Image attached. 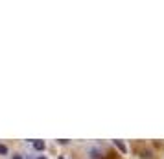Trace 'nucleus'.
<instances>
[{"label": "nucleus", "instance_id": "obj_1", "mask_svg": "<svg viewBox=\"0 0 164 159\" xmlns=\"http://www.w3.org/2000/svg\"><path fill=\"white\" fill-rule=\"evenodd\" d=\"M31 143H33V148H35V150L37 152H42V150H45V148H46V144H45V141H31Z\"/></svg>", "mask_w": 164, "mask_h": 159}, {"label": "nucleus", "instance_id": "obj_2", "mask_svg": "<svg viewBox=\"0 0 164 159\" xmlns=\"http://www.w3.org/2000/svg\"><path fill=\"white\" fill-rule=\"evenodd\" d=\"M114 144H116V148H118V150L122 152V154H125V152H127V148H125V144H124L122 141H114Z\"/></svg>", "mask_w": 164, "mask_h": 159}, {"label": "nucleus", "instance_id": "obj_3", "mask_svg": "<svg viewBox=\"0 0 164 159\" xmlns=\"http://www.w3.org/2000/svg\"><path fill=\"white\" fill-rule=\"evenodd\" d=\"M7 154V146L6 144H0V155H6Z\"/></svg>", "mask_w": 164, "mask_h": 159}, {"label": "nucleus", "instance_id": "obj_4", "mask_svg": "<svg viewBox=\"0 0 164 159\" xmlns=\"http://www.w3.org/2000/svg\"><path fill=\"white\" fill-rule=\"evenodd\" d=\"M91 155H92L94 159H100V157H102V154L98 152V150H91Z\"/></svg>", "mask_w": 164, "mask_h": 159}, {"label": "nucleus", "instance_id": "obj_5", "mask_svg": "<svg viewBox=\"0 0 164 159\" xmlns=\"http://www.w3.org/2000/svg\"><path fill=\"white\" fill-rule=\"evenodd\" d=\"M142 157H146V159H149V157H151V152H142Z\"/></svg>", "mask_w": 164, "mask_h": 159}, {"label": "nucleus", "instance_id": "obj_6", "mask_svg": "<svg viewBox=\"0 0 164 159\" xmlns=\"http://www.w3.org/2000/svg\"><path fill=\"white\" fill-rule=\"evenodd\" d=\"M13 159H24L22 155H13Z\"/></svg>", "mask_w": 164, "mask_h": 159}, {"label": "nucleus", "instance_id": "obj_7", "mask_svg": "<svg viewBox=\"0 0 164 159\" xmlns=\"http://www.w3.org/2000/svg\"><path fill=\"white\" fill-rule=\"evenodd\" d=\"M28 159H33V155H28Z\"/></svg>", "mask_w": 164, "mask_h": 159}, {"label": "nucleus", "instance_id": "obj_8", "mask_svg": "<svg viewBox=\"0 0 164 159\" xmlns=\"http://www.w3.org/2000/svg\"><path fill=\"white\" fill-rule=\"evenodd\" d=\"M37 159H46V157H37Z\"/></svg>", "mask_w": 164, "mask_h": 159}, {"label": "nucleus", "instance_id": "obj_9", "mask_svg": "<svg viewBox=\"0 0 164 159\" xmlns=\"http://www.w3.org/2000/svg\"><path fill=\"white\" fill-rule=\"evenodd\" d=\"M59 159H63V157H59Z\"/></svg>", "mask_w": 164, "mask_h": 159}]
</instances>
